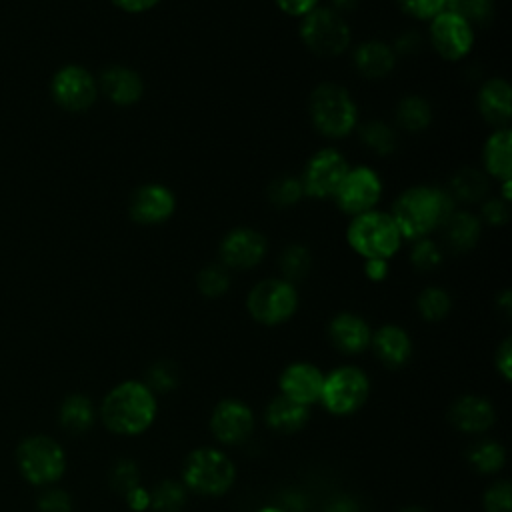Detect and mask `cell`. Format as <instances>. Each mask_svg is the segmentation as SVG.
I'll list each match as a JSON object with an SVG mask.
<instances>
[{
  "instance_id": "1",
  "label": "cell",
  "mask_w": 512,
  "mask_h": 512,
  "mask_svg": "<svg viewBox=\"0 0 512 512\" xmlns=\"http://www.w3.org/2000/svg\"><path fill=\"white\" fill-rule=\"evenodd\" d=\"M456 210L454 198L448 190L438 186H412L404 190L392 204V220L396 222L402 238L420 240L436 228H442L444 222Z\"/></svg>"
},
{
  "instance_id": "2",
  "label": "cell",
  "mask_w": 512,
  "mask_h": 512,
  "mask_svg": "<svg viewBox=\"0 0 512 512\" xmlns=\"http://www.w3.org/2000/svg\"><path fill=\"white\" fill-rule=\"evenodd\" d=\"M158 412L156 394L142 380H124L116 384L102 400L100 418L104 426L122 436L146 432Z\"/></svg>"
},
{
  "instance_id": "3",
  "label": "cell",
  "mask_w": 512,
  "mask_h": 512,
  "mask_svg": "<svg viewBox=\"0 0 512 512\" xmlns=\"http://www.w3.org/2000/svg\"><path fill=\"white\" fill-rule=\"evenodd\" d=\"M346 240L364 260H390L404 238L392 216L374 208L352 216L346 228Z\"/></svg>"
},
{
  "instance_id": "4",
  "label": "cell",
  "mask_w": 512,
  "mask_h": 512,
  "mask_svg": "<svg viewBox=\"0 0 512 512\" xmlns=\"http://www.w3.org/2000/svg\"><path fill=\"white\" fill-rule=\"evenodd\" d=\"M314 128L326 138L348 136L358 122V106L348 90L334 82L318 84L308 100Z\"/></svg>"
},
{
  "instance_id": "5",
  "label": "cell",
  "mask_w": 512,
  "mask_h": 512,
  "mask_svg": "<svg viewBox=\"0 0 512 512\" xmlns=\"http://www.w3.org/2000/svg\"><path fill=\"white\" fill-rule=\"evenodd\" d=\"M236 480V468L224 450L202 446L182 464V484L200 496H222Z\"/></svg>"
},
{
  "instance_id": "6",
  "label": "cell",
  "mask_w": 512,
  "mask_h": 512,
  "mask_svg": "<svg viewBox=\"0 0 512 512\" xmlns=\"http://www.w3.org/2000/svg\"><path fill=\"white\" fill-rule=\"evenodd\" d=\"M300 38L316 54L324 58L340 56L350 46V26L344 16L330 6H316L300 18Z\"/></svg>"
},
{
  "instance_id": "7",
  "label": "cell",
  "mask_w": 512,
  "mask_h": 512,
  "mask_svg": "<svg viewBox=\"0 0 512 512\" xmlns=\"http://www.w3.org/2000/svg\"><path fill=\"white\" fill-rule=\"evenodd\" d=\"M370 394V380L358 366H340L324 374L318 402L336 416L354 414Z\"/></svg>"
},
{
  "instance_id": "8",
  "label": "cell",
  "mask_w": 512,
  "mask_h": 512,
  "mask_svg": "<svg viewBox=\"0 0 512 512\" xmlns=\"http://www.w3.org/2000/svg\"><path fill=\"white\" fill-rule=\"evenodd\" d=\"M246 308L256 322L278 326L290 320L298 308L296 286L284 278L260 280L250 288Z\"/></svg>"
},
{
  "instance_id": "9",
  "label": "cell",
  "mask_w": 512,
  "mask_h": 512,
  "mask_svg": "<svg viewBox=\"0 0 512 512\" xmlns=\"http://www.w3.org/2000/svg\"><path fill=\"white\" fill-rule=\"evenodd\" d=\"M22 476L36 486L56 482L66 470V454L62 446L48 436L26 438L16 452Z\"/></svg>"
},
{
  "instance_id": "10",
  "label": "cell",
  "mask_w": 512,
  "mask_h": 512,
  "mask_svg": "<svg viewBox=\"0 0 512 512\" xmlns=\"http://www.w3.org/2000/svg\"><path fill=\"white\" fill-rule=\"evenodd\" d=\"M348 168L346 158L336 148H320L308 158L300 176L304 196L318 200L334 198Z\"/></svg>"
},
{
  "instance_id": "11",
  "label": "cell",
  "mask_w": 512,
  "mask_h": 512,
  "mask_svg": "<svg viewBox=\"0 0 512 512\" xmlns=\"http://www.w3.org/2000/svg\"><path fill=\"white\" fill-rule=\"evenodd\" d=\"M382 198V180L378 172L368 166L348 168L344 180L340 182L334 200L338 208L348 216H358L362 212L374 210Z\"/></svg>"
},
{
  "instance_id": "12",
  "label": "cell",
  "mask_w": 512,
  "mask_h": 512,
  "mask_svg": "<svg viewBox=\"0 0 512 512\" xmlns=\"http://www.w3.org/2000/svg\"><path fill=\"white\" fill-rule=\"evenodd\" d=\"M50 92L58 106L64 110L80 112L94 104L98 96V82L84 66L68 64L54 74Z\"/></svg>"
},
{
  "instance_id": "13",
  "label": "cell",
  "mask_w": 512,
  "mask_h": 512,
  "mask_svg": "<svg viewBox=\"0 0 512 512\" xmlns=\"http://www.w3.org/2000/svg\"><path fill=\"white\" fill-rule=\"evenodd\" d=\"M430 42L444 60H462L474 46V26L444 10L430 20Z\"/></svg>"
},
{
  "instance_id": "14",
  "label": "cell",
  "mask_w": 512,
  "mask_h": 512,
  "mask_svg": "<svg viewBox=\"0 0 512 512\" xmlns=\"http://www.w3.org/2000/svg\"><path fill=\"white\" fill-rule=\"evenodd\" d=\"M210 430L220 444H242L254 432V412L238 398H224L212 410Z\"/></svg>"
},
{
  "instance_id": "15",
  "label": "cell",
  "mask_w": 512,
  "mask_h": 512,
  "mask_svg": "<svg viewBox=\"0 0 512 512\" xmlns=\"http://www.w3.org/2000/svg\"><path fill=\"white\" fill-rule=\"evenodd\" d=\"M266 238L248 226L232 228L220 242V264L226 268L248 270L258 266L266 256Z\"/></svg>"
},
{
  "instance_id": "16",
  "label": "cell",
  "mask_w": 512,
  "mask_h": 512,
  "mask_svg": "<svg viewBox=\"0 0 512 512\" xmlns=\"http://www.w3.org/2000/svg\"><path fill=\"white\" fill-rule=\"evenodd\" d=\"M176 210V196L164 184H144L130 198V218L138 224H162Z\"/></svg>"
},
{
  "instance_id": "17",
  "label": "cell",
  "mask_w": 512,
  "mask_h": 512,
  "mask_svg": "<svg viewBox=\"0 0 512 512\" xmlns=\"http://www.w3.org/2000/svg\"><path fill=\"white\" fill-rule=\"evenodd\" d=\"M322 382L324 374L320 372L318 366L310 362H292L282 370L278 386L282 396L304 406H312L320 398Z\"/></svg>"
},
{
  "instance_id": "18",
  "label": "cell",
  "mask_w": 512,
  "mask_h": 512,
  "mask_svg": "<svg viewBox=\"0 0 512 512\" xmlns=\"http://www.w3.org/2000/svg\"><path fill=\"white\" fill-rule=\"evenodd\" d=\"M448 420L454 428L466 434H482L496 422L494 404L480 394L458 396L448 408Z\"/></svg>"
},
{
  "instance_id": "19",
  "label": "cell",
  "mask_w": 512,
  "mask_h": 512,
  "mask_svg": "<svg viewBox=\"0 0 512 512\" xmlns=\"http://www.w3.org/2000/svg\"><path fill=\"white\" fill-rule=\"evenodd\" d=\"M328 338L342 354H360L370 346L372 330L362 316L340 312L328 324Z\"/></svg>"
},
{
  "instance_id": "20",
  "label": "cell",
  "mask_w": 512,
  "mask_h": 512,
  "mask_svg": "<svg viewBox=\"0 0 512 512\" xmlns=\"http://www.w3.org/2000/svg\"><path fill=\"white\" fill-rule=\"evenodd\" d=\"M98 88L116 106H132L144 94V82L140 74L128 66H108L102 70Z\"/></svg>"
},
{
  "instance_id": "21",
  "label": "cell",
  "mask_w": 512,
  "mask_h": 512,
  "mask_svg": "<svg viewBox=\"0 0 512 512\" xmlns=\"http://www.w3.org/2000/svg\"><path fill=\"white\" fill-rule=\"evenodd\" d=\"M370 346L376 358L388 368H402L412 356V340L408 332L396 324H384L372 332Z\"/></svg>"
},
{
  "instance_id": "22",
  "label": "cell",
  "mask_w": 512,
  "mask_h": 512,
  "mask_svg": "<svg viewBox=\"0 0 512 512\" xmlns=\"http://www.w3.org/2000/svg\"><path fill=\"white\" fill-rule=\"evenodd\" d=\"M510 84L504 78L486 80L476 96V104L486 122L496 128H506L512 114Z\"/></svg>"
},
{
  "instance_id": "23",
  "label": "cell",
  "mask_w": 512,
  "mask_h": 512,
  "mask_svg": "<svg viewBox=\"0 0 512 512\" xmlns=\"http://www.w3.org/2000/svg\"><path fill=\"white\" fill-rule=\"evenodd\" d=\"M396 54L390 44L382 40H366L358 44L352 52L354 68L364 78H384L388 76L396 66Z\"/></svg>"
},
{
  "instance_id": "24",
  "label": "cell",
  "mask_w": 512,
  "mask_h": 512,
  "mask_svg": "<svg viewBox=\"0 0 512 512\" xmlns=\"http://www.w3.org/2000/svg\"><path fill=\"white\" fill-rule=\"evenodd\" d=\"M484 174L500 182L510 180L512 176V132L510 128H496L482 150Z\"/></svg>"
},
{
  "instance_id": "25",
  "label": "cell",
  "mask_w": 512,
  "mask_h": 512,
  "mask_svg": "<svg viewBox=\"0 0 512 512\" xmlns=\"http://www.w3.org/2000/svg\"><path fill=\"white\" fill-rule=\"evenodd\" d=\"M310 418V406H304L300 402H294L286 396H276L268 402L264 420L266 424L282 434H294L306 426Z\"/></svg>"
},
{
  "instance_id": "26",
  "label": "cell",
  "mask_w": 512,
  "mask_h": 512,
  "mask_svg": "<svg viewBox=\"0 0 512 512\" xmlns=\"http://www.w3.org/2000/svg\"><path fill=\"white\" fill-rule=\"evenodd\" d=\"M444 238L456 252H466L476 246L482 232V220L468 210H454L442 226Z\"/></svg>"
},
{
  "instance_id": "27",
  "label": "cell",
  "mask_w": 512,
  "mask_h": 512,
  "mask_svg": "<svg viewBox=\"0 0 512 512\" xmlns=\"http://www.w3.org/2000/svg\"><path fill=\"white\" fill-rule=\"evenodd\" d=\"M488 176L484 174V170L478 168H460L450 184H448V194L454 198V202H466V204H474V202H482L488 194Z\"/></svg>"
},
{
  "instance_id": "28",
  "label": "cell",
  "mask_w": 512,
  "mask_h": 512,
  "mask_svg": "<svg viewBox=\"0 0 512 512\" xmlns=\"http://www.w3.org/2000/svg\"><path fill=\"white\" fill-rule=\"evenodd\" d=\"M96 412L92 400L84 394H70L60 406V424L72 434H82L94 424Z\"/></svg>"
},
{
  "instance_id": "29",
  "label": "cell",
  "mask_w": 512,
  "mask_h": 512,
  "mask_svg": "<svg viewBox=\"0 0 512 512\" xmlns=\"http://www.w3.org/2000/svg\"><path fill=\"white\" fill-rule=\"evenodd\" d=\"M396 120L408 132H422L432 122L430 102L418 94L402 98L396 106Z\"/></svg>"
},
{
  "instance_id": "30",
  "label": "cell",
  "mask_w": 512,
  "mask_h": 512,
  "mask_svg": "<svg viewBox=\"0 0 512 512\" xmlns=\"http://www.w3.org/2000/svg\"><path fill=\"white\" fill-rule=\"evenodd\" d=\"M470 466L480 474H494L506 464V450L496 440H480L466 452Z\"/></svg>"
},
{
  "instance_id": "31",
  "label": "cell",
  "mask_w": 512,
  "mask_h": 512,
  "mask_svg": "<svg viewBox=\"0 0 512 512\" xmlns=\"http://www.w3.org/2000/svg\"><path fill=\"white\" fill-rule=\"evenodd\" d=\"M150 510L152 512H180L186 504L188 490L182 482L166 478L158 482L150 492Z\"/></svg>"
},
{
  "instance_id": "32",
  "label": "cell",
  "mask_w": 512,
  "mask_h": 512,
  "mask_svg": "<svg viewBox=\"0 0 512 512\" xmlns=\"http://www.w3.org/2000/svg\"><path fill=\"white\" fill-rule=\"evenodd\" d=\"M280 272L288 282H300L308 276L312 266V256L304 244H288L280 254Z\"/></svg>"
},
{
  "instance_id": "33",
  "label": "cell",
  "mask_w": 512,
  "mask_h": 512,
  "mask_svg": "<svg viewBox=\"0 0 512 512\" xmlns=\"http://www.w3.org/2000/svg\"><path fill=\"white\" fill-rule=\"evenodd\" d=\"M360 140L364 142V146H368L370 150H374L380 156L392 154L398 146V136H396L394 128L382 120H370V122L362 124Z\"/></svg>"
},
{
  "instance_id": "34",
  "label": "cell",
  "mask_w": 512,
  "mask_h": 512,
  "mask_svg": "<svg viewBox=\"0 0 512 512\" xmlns=\"http://www.w3.org/2000/svg\"><path fill=\"white\" fill-rule=\"evenodd\" d=\"M416 308L424 320L438 322L448 316V312L452 308V298L444 288L428 286L418 294Z\"/></svg>"
},
{
  "instance_id": "35",
  "label": "cell",
  "mask_w": 512,
  "mask_h": 512,
  "mask_svg": "<svg viewBox=\"0 0 512 512\" xmlns=\"http://www.w3.org/2000/svg\"><path fill=\"white\" fill-rule=\"evenodd\" d=\"M154 394L160 392V394H166V392H172L178 382H180V372H178V366L176 362L172 360H156L148 370H146V376L142 380Z\"/></svg>"
},
{
  "instance_id": "36",
  "label": "cell",
  "mask_w": 512,
  "mask_h": 512,
  "mask_svg": "<svg viewBox=\"0 0 512 512\" xmlns=\"http://www.w3.org/2000/svg\"><path fill=\"white\" fill-rule=\"evenodd\" d=\"M196 286L206 298H220L230 288V274L224 264H208L196 276Z\"/></svg>"
},
{
  "instance_id": "37",
  "label": "cell",
  "mask_w": 512,
  "mask_h": 512,
  "mask_svg": "<svg viewBox=\"0 0 512 512\" xmlns=\"http://www.w3.org/2000/svg\"><path fill=\"white\" fill-rule=\"evenodd\" d=\"M304 198V188L296 176H278L268 186V200L278 208H290Z\"/></svg>"
},
{
  "instance_id": "38",
  "label": "cell",
  "mask_w": 512,
  "mask_h": 512,
  "mask_svg": "<svg viewBox=\"0 0 512 512\" xmlns=\"http://www.w3.org/2000/svg\"><path fill=\"white\" fill-rule=\"evenodd\" d=\"M446 10L464 18L468 24H486L492 18V0H446Z\"/></svg>"
},
{
  "instance_id": "39",
  "label": "cell",
  "mask_w": 512,
  "mask_h": 512,
  "mask_svg": "<svg viewBox=\"0 0 512 512\" xmlns=\"http://www.w3.org/2000/svg\"><path fill=\"white\" fill-rule=\"evenodd\" d=\"M410 262L416 270L430 272L442 264V248L430 238L414 240L410 248Z\"/></svg>"
},
{
  "instance_id": "40",
  "label": "cell",
  "mask_w": 512,
  "mask_h": 512,
  "mask_svg": "<svg viewBox=\"0 0 512 512\" xmlns=\"http://www.w3.org/2000/svg\"><path fill=\"white\" fill-rule=\"evenodd\" d=\"M110 486L122 496H126L136 486H140V468H138V464L130 458H120L110 470Z\"/></svg>"
},
{
  "instance_id": "41",
  "label": "cell",
  "mask_w": 512,
  "mask_h": 512,
  "mask_svg": "<svg viewBox=\"0 0 512 512\" xmlns=\"http://www.w3.org/2000/svg\"><path fill=\"white\" fill-rule=\"evenodd\" d=\"M510 496H512V488L508 480H498L490 484L482 498L484 512H512Z\"/></svg>"
},
{
  "instance_id": "42",
  "label": "cell",
  "mask_w": 512,
  "mask_h": 512,
  "mask_svg": "<svg viewBox=\"0 0 512 512\" xmlns=\"http://www.w3.org/2000/svg\"><path fill=\"white\" fill-rule=\"evenodd\" d=\"M400 8L418 20H432L446 10V0H398Z\"/></svg>"
},
{
  "instance_id": "43",
  "label": "cell",
  "mask_w": 512,
  "mask_h": 512,
  "mask_svg": "<svg viewBox=\"0 0 512 512\" xmlns=\"http://www.w3.org/2000/svg\"><path fill=\"white\" fill-rule=\"evenodd\" d=\"M510 218L508 202L502 198H484L480 206V220H484L490 226H502Z\"/></svg>"
},
{
  "instance_id": "44",
  "label": "cell",
  "mask_w": 512,
  "mask_h": 512,
  "mask_svg": "<svg viewBox=\"0 0 512 512\" xmlns=\"http://www.w3.org/2000/svg\"><path fill=\"white\" fill-rule=\"evenodd\" d=\"M38 510L40 512H72V500L64 490L52 488L40 496Z\"/></svg>"
},
{
  "instance_id": "45",
  "label": "cell",
  "mask_w": 512,
  "mask_h": 512,
  "mask_svg": "<svg viewBox=\"0 0 512 512\" xmlns=\"http://www.w3.org/2000/svg\"><path fill=\"white\" fill-rule=\"evenodd\" d=\"M420 44H422V36L414 30H406L396 38L392 50L396 56H410L420 50Z\"/></svg>"
},
{
  "instance_id": "46",
  "label": "cell",
  "mask_w": 512,
  "mask_h": 512,
  "mask_svg": "<svg viewBox=\"0 0 512 512\" xmlns=\"http://www.w3.org/2000/svg\"><path fill=\"white\" fill-rule=\"evenodd\" d=\"M496 370L506 382H510L512 378V340L510 338L502 340V344L496 350Z\"/></svg>"
},
{
  "instance_id": "47",
  "label": "cell",
  "mask_w": 512,
  "mask_h": 512,
  "mask_svg": "<svg viewBox=\"0 0 512 512\" xmlns=\"http://www.w3.org/2000/svg\"><path fill=\"white\" fill-rule=\"evenodd\" d=\"M276 6L294 18H304L308 12H312L320 0H274Z\"/></svg>"
},
{
  "instance_id": "48",
  "label": "cell",
  "mask_w": 512,
  "mask_h": 512,
  "mask_svg": "<svg viewBox=\"0 0 512 512\" xmlns=\"http://www.w3.org/2000/svg\"><path fill=\"white\" fill-rule=\"evenodd\" d=\"M388 260H364V274L372 280V282H380L388 276Z\"/></svg>"
},
{
  "instance_id": "49",
  "label": "cell",
  "mask_w": 512,
  "mask_h": 512,
  "mask_svg": "<svg viewBox=\"0 0 512 512\" xmlns=\"http://www.w3.org/2000/svg\"><path fill=\"white\" fill-rule=\"evenodd\" d=\"M126 502H128V506H130L134 512H142V510H146V508L150 506V494H148V490H144L142 486H136L134 490H130V492L126 494Z\"/></svg>"
},
{
  "instance_id": "50",
  "label": "cell",
  "mask_w": 512,
  "mask_h": 512,
  "mask_svg": "<svg viewBox=\"0 0 512 512\" xmlns=\"http://www.w3.org/2000/svg\"><path fill=\"white\" fill-rule=\"evenodd\" d=\"M112 2L128 14H142L150 8H154L160 0H112Z\"/></svg>"
},
{
  "instance_id": "51",
  "label": "cell",
  "mask_w": 512,
  "mask_h": 512,
  "mask_svg": "<svg viewBox=\"0 0 512 512\" xmlns=\"http://www.w3.org/2000/svg\"><path fill=\"white\" fill-rule=\"evenodd\" d=\"M326 512H360V506L350 496H338L326 506Z\"/></svg>"
},
{
  "instance_id": "52",
  "label": "cell",
  "mask_w": 512,
  "mask_h": 512,
  "mask_svg": "<svg viewBox=\"0 0 512 512\" xmlns=\"http://www.w3.org/2000/svg\"><path fill=\"white\" fill-rule=\"evenodd\" d=\"M360 4V0H330V8L336 10L338 14H344V12H350V10H356V6Z\"/></svg>"
},
{
  "instance_id": "53",
  "label": "cell",
  "mask_w": 512,
  "mask_h": 512,
  "mask_svg": "<svg viewBox=\"0 0 512 512\" xmlns=\"http://www.w3.org/2000/svg\"><path fill=\"white\" fill-rule=\"evenodd\" d=\"M498 306H500V308H504V312H506V314L510 312V292H508V290H504V292H502V296H500V300H498Z\"/></svg>"
},
{
  "instance_id": "54",
  "label": "cell",
  "mask_w": 512,
  "mask_h": 512,
  "mask_svg": "<svg viewBox=\"0 0 512 512\" xmlns=\"http://www.w3.org/2000/svg\"><path fill=\"white\" fill-rule=\"evenodd\" d=\"M400 512H428L426 508H422V506H416V504H412V506H406V508H402Z\"/></svg>"
},
{
  "instance_id": "55",
  "label": "cell",
  "mask_w": 512,
  "mask_h": 512,
  "mask_svg": "<svg viewBox=\"0 0 512 512\" xmlns=\"http://www.w3.org/2000/svg\"><path fill=\"white\" fill-rule=\"evenodd\" d=\"M258 512H286L284 508H278V506H264V508H260Z\"/></svg>"
}]
</instances>
